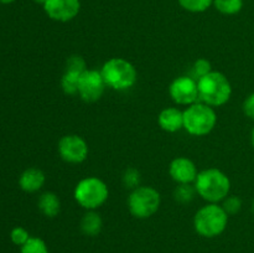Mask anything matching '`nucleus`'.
I'll return each mask as SVG.
<instances>
[{
  "label": "nucleus",
  "mask_w": 254,
  "mask_h": 253,
  "mask_svg": "<svg viewBox=\"0 0 254 253\" xmlns=\"http://www.w3.org/2000/svg\"><path fill=\"white\" fill-rule=\"evenodd\" d=\"M35 2H37V4H41V5H44V2H45V0H34Z\"/></svg>",
  "instance_id": "obj_30"
},
{
  "label": "nucleus",
  "mask_w": 254,
  "mask_h": 253,
  "mask_svg": "<svg viewBox=\"0 0 254 253\" xmlns=\"http://www.w3.org/2000/svg\"><path fill=\"white\" fill-rule=\"evenodd\" d=\"M87 68L86 61L82 56L79 55H72L67 59L66 61V71H71V72H76V73L82 74Z\"/></svg>",
  "instance_id": "obj_24"
},
{
  "label": "nucleus",
  "mask_w": 254,
  "mask_h": 253,
  "mask_svg": "<svg viewBox=\"0 0 254 253\" xmlns=\"http://www.w3.org/2000/svg\"><path fill=\"white\" fill-rule=\"evenodd\" d=\"M37 206H39V210L41 211L42 215L50 218L56 217L60 213V211H61V201H60V197L57 196V193L51 192V191L44 192L40 196Z\"/></svg>",
  "instance_id": "obj_16"
},
{
  "label": "nucleus",
  "mask_w": 254,
  "mask_h": 253,
  "mask_svg": "<svg viewBox=\"0 0 254 253\" xmlns=\"http://www.w3.org/2000/svg\"><path fill=\"white\" fill-rule=\"evenodd\" d=\"M193 186L202 200L207 203H218L230 195L231 180L220 169L208 168L197 174Z\"/></svg>",
  "instance_id": "obj_1"
},
{
  "label": "nucleus",
  "mask_w": 254,
  "mask_h": 253,
  "mask_svg": "<svg viewBox=\"0 0 254 253\" xmlns=\"http://www.w3.org/2000/svg\"><path fill=\"white\" fill-rule=\"evenodd\" d=\"M20 253H50L46 242L40 237H30L29 241L21 246Z\"/></svg>",
  "instance_id": "obj_21"
},
{
  "label": "nucleus",
  "mask_w": 254,
  "mask_h": 253,
  "mask_svg": "<svg viewBox=\"0 0 254 253\" xmlns=\"http://www.w3.org/2000/svg\"><path fill=\"white\" fill-rule=\"evenodd\" d=\"M123 184L127 189L130 190L140 186V173L134 168L127 169L123 174Z\"/></svg>",
  "instance_id": "obj_25"
},
{
  "label": "nucleus",
  "mask_w": 254,
  "mask_h": 253,
  "mask_svg": "<svg viewBox=\"0 0 254 253\" xmlns=\"http://www.w3.org/2000/svg\"><path fill=\"white\" fill-rule=\"evenodd\" d=\"M178 2L184 10L193 14L206 11L211 5H213V0H178Z\"/></svg>",
  "instance_id": "obj_20"
},
{
  "label": "nucleus",
  "mask_w": 254,
  "mask_h": 253,
  "mask_svg": "<svg viewBox=\"0 0 254 253\" xmlns=\"http://www.w3.org/2000/svg\"><path fill=\"white\" fill-rule=\"evenodd\" d=\"M212 71V66L211 62L206 59H198L193 62L192 64V72H191V77L195 78L196 81L201 78V77L206 76Z\"/></svg>",
  "instance_id": "obj_22"
},
{
  "label": "nucleus",
  "mask_w": 254,
  "mask_h": 253,
  "mask_svg": "<svg viewBox=\"0 0 254 253\" xmlns=\"http://www.w3.org/2000/svg\"><path fill=\"white\" fill-rule=\"evenodd\" d=\"M213 6L223 15H236L243 9V0H213Z\"/></svg>",
  "instance_id": "obj_18"
},
{
  "label": "nucleus",
  "mask_w": 254,
  "mask_h": 253,
  "mask_svg": "<svg viewBox=\"0 0 254 253\" xmlns=\"http://www.w3.org/2000/svg\"><path fill=\"white\" fill-rule=\"evenodd\" d=\"M242 198L237 195H228L225 200L222 201V207L225 208L228 216L237 215L241 210H242Z\"/></svg>",
  "instance_id": "obj_23"
},
{
  "label": "nucleus",
  "mask_w": 254,
  "mask_h": 253,
  "mask_svg": "<svg viewBox=\"0 0 254 253\" xmlns=\"http://www.w3.org/2000/svg\"><path fill=\"white\" fill-rule=\"evenodd\" d=\"M57 150L64 161L68 164H81L88 158L89 148L87 141L77 134H67L59 140Z\"/></svg>",
  "instance_id": "obj_8"
},
{
  "label": "nucleus",
  "mask_w": 254,
  "mask_h": 253,
  "mask_svg": "<svg viewBox=\"0 0 254 253\" xmlns=\"http://www.w3.org/2000/svg\"><path fill=\"white\" fill-rule=\"evenodd\" d=\"M30 235L27 232V230H25L24 227H15L12 228L11 232H10V240L14 245L16 246H24L25 243L29 241Z\"/></svg>",
  "instance_id": "obj_26"
},
{
  "label": "nucleus",
  "mask_w": 254,
  "mask_h": 253,
  "mask_svg": "<svg viewBox=\"0 0 254 253\" xmlns=\"http://www.w3.org/2000/svg\"><path fill=\"white\" fill-rule=\"evenodd\" d=\"M252 212H253V215H254V198H253V202H252Z\"/></svg>",
  "instance_id": "obj_31"
},
{
  "label": "nucleus",
  "mask_w": 254,
  "mask_h": 253,
  "mask_svg": "<svg viewBox=\"0 0 254 253\" xmlns=\"http://www.w3.org/2000/svg\"><path fill=\"white\" fill-rule=\"evenodd\" d=\"M169 94L179 106H191L198 102L197 81L191 76L176 77L169 86Z\"/></svg>",
  "instance_id": "obj_10"
},
{
  "label": "nucleus",
  "mask_w": 254,
  "mask_h": 253,
  "mask_svg": "<svg viewBox=\"0 0 254 253\" xmlns=\"http://www.w3.org/2000/svg\"><path fill=\"white\" fill-rule=\"evenodd\" d=\"M169 174L176 184H192L197 178V166L186 156H178L169 166Z\"/></svg>",
  "instance_id": "obj_12"
},
{
  "label": "nucleus",
  "mask_w": 254,
  "mask_h": 253,
  "mask_svg": "<svg viewBox=\"0 0 254 253\" xmlns=\"http://www.w3.org/2000/svg\"><path fill=\"white\" fill-rule=\"evenodd\" d=\"M44 10L47 16L57 22L73 20L81 10L79 0H45Z\"/></svg>",
  "instance_id": "obj_11"
},
{
  "label": "nucleus",
  "mask_w": 254,
  "mask_h": 253,
  "mask_svg": "<svg viewBox=\"0 0 254 253\" xmlns=\"http://www.w3.org/2000/svg\"><path fill=\"white\" fill-rule=\"evenodd\" d=\"M161 205L160 192L153 186H138L128 196L129 212L139 220H146L158 212Z\"/></svg>",
  "instance_id": "obj_7"
},
{
  "label": "nucleus",
  "mask_w": 254,
  "mask_h": 253,
  "mask_svg": "<svg viewBox=\"0 0 254 253\" xmlns=\"http://www.w3.org/2000/svg\"><path fill=\"white\" fill-rule=\"evenodd\" d=\"M228 213L222 205L207 203L202 206L193 217V228L205 238H215L222 235L228 226Z\"/></svg>",
  "instance_id": "obj_3"
},
{
  "label": "nucleus",
  "mask_w": 254,
  "mask_h": 253,
  "mask_svg": "<svg viewBox=\"0 0 254 253\" xmlns=\"http://www.w3.org/2000/svg\"><path fill=\"white\" fill-rule=\"evenodd\" d=\"M79 77H81V74L76 73V72L64 71V76L61 78V88L64 93H66L67 96L78 94Z\"/></svg>",
  "instance_id": "obj_17"
},
{
  "label": "nucleus",
  "mask_w": 254,
  "mask_h": 253,
  "mask_svg": "<svg viewBox=\"0 0 254 253\" xmlns=\"http://www.w3.org/2000/svg\"><path fill=\"white\" fill-rule=\"evenodd\" d=\"M243 113L246 114V117H248L250 119L254 121V92L251 93L247 98L243 102Z\"/></svg>",
  "instance_id": "obj_27"
},
{
  "label": "nucleus",
  "mask_w": 254,
  "mask_h": 253,
  "mask_svg": "<svg viewBox=\"0 0 254 253\" xmlns=\"http://www.w3.org/2000/svg\"><path fill=\"white\" fill-rule=\"evenodd\" d=\"M106 87L101 71L86 69L79 77L78 96L87 103H94L102 98Z\"/></svg>",
  "instance_id": "obj_9"
},
{
  "label": "nucleus",
  "mask_w": 254,
  "mask_h": 253,
  "mask_svg": "<svg viewBox=\"0 0 254 253\" xmlns=\"http://www.w3.org/2000/svg\"><path fill=\"white\" fill-rule=\"evenodd\" d=\"M15 0H0V2L1 4H11V2H14Z\"/></svg>",
  "instance_id": "obj_29"
},
{
  "label": "nucleus",
  "mask_w": 254,
  "mask_h": 253,
  "mask_svg": "<svg viewBox=\"0 0 254 253\" xmlns=\"http://www.w3.org/2000/svg\"><path fill=\"white\" fill-rule=\"evenodd\" d=\"M79 228H81L83 235L88 236V237H96L101 233L102 228H103V220L96 210L87 211L82 216Z\"/></svg>",
  "instance_id": "obj_15"
},
{
  "label": "nucleus",
  "mask_w": 254,
  "mask_h": 253,
  "mask_svg": "<svg viewBox=\"0 0 254 253\" xmlns=\"http://www.w3.org/2000/svg\"><path fill=\"white\" fill-rule=\"evenodd\" d=\"M251 143H252V146L254 148V126H253L252 131H251Z\"/></svg>",
  "instance_id": "obj_28"
},
{
  "label": "nucleus",
  "mask_w": 254,
  "mask_h": 253,
  "mask_svg": "<svg viewBox=\"0 0 254 253\" xmlns=\"http://www.w3.org/2000/svg\"><path fill=\"white\" fill-rule=\"evenodd\" d=\"M159 126L168 133H176L184 129V112L176 107H168L159 113Z\"/></svg>",
  "instance_id": "obj_13"
},
{
  "label": "nucleus",
  "mask_w": 254,
  "mask_h": 253,
  "mask_svg": "<svg viewBox=\"0 0 254 253\" xmlns=\"http://www.w3.org/2000/svg\"><path fill=\"white\" fill-rule=\"evenodd\" d=\"M196 189L191 184H179L174 191V197L180 203H189L195 198Z\"/></svg>",
  "instance_id": "obj_19"
},
{
  "label": "nucleus",
  "mask_w": 254,
  "mask_h": 253,
  "mask_svg": "<svg viewBox=\"0 0 254 253\" xmlns=\"http://www.w3.org/2000/svg\"><path fill=\"white\" fill-rule=\"evenodd\" d=\"M46 176L37 168H29L20 175L19 186L25 192H36L45 185Z\"/></svg>",
  "instance_id": "obj_14"
},
{
  "label": "nucleus",
  "mask_w": 254,
  "mask_h": 253,
  "mask_svg": "<svg viewBox=\"0 0 254 253\" xmlns=\"http://www.w3.org/2000/svg\"><path fill=\"white\" fill-rule=\"evenodd\" d=\"M101 73L107 87L114 91L130 89L138 79V72L134 64L122 57H113L104 62Z\"/></svg>",
  "instance_id": "obj_4"
},
{
  "label": "nucleus",
  "mask_w": 254,
  "mask_h": 253,
  "mask_svg": "<svg viewBox=\"0 0 254 253\" xmlns=\"http://www.w3.org/2000/svg\"><path fill=\"white\" fill-rule=\"evenodd\" d=\"M217 114L215 108L202 102H196L184 111V129L190 135L205 136L215 129Z\"/></svg>",
  "instance_id": "obj_5"
},
{
  "label": "nucleus",
  "mask_w": 254,
  "mask_h": 253,
  "mask_svg": "<svg viewBox=\"0 0 254 253\" xmlns=\"http://www.w3.org/2000/svg\"><path fill=\"white\" fill-rule=\"evenodd\" d=\"M198 101L213 107L225 106L232 96V84L226 74L211 71L197 81Z\"/></svg>",
  "instance_id": "obj_2"
},
{
  "label": "nucleus",
  "mask_w": 254,
  "mask_h": 253,
  "mask_svg": "<svg viewBox=\"0 0 254 253\" xmlns=\"http://www.w3.org/2000/svg\"><path fill=\"white\" fill-rule=\"evenodd\" d=\"M108 186L97 176H88L79 180L73 191L76 202L87 211H93L101 207L108 200Z\"/></svg>",
  "instance_id": "obj_6"
}]
</instances>
